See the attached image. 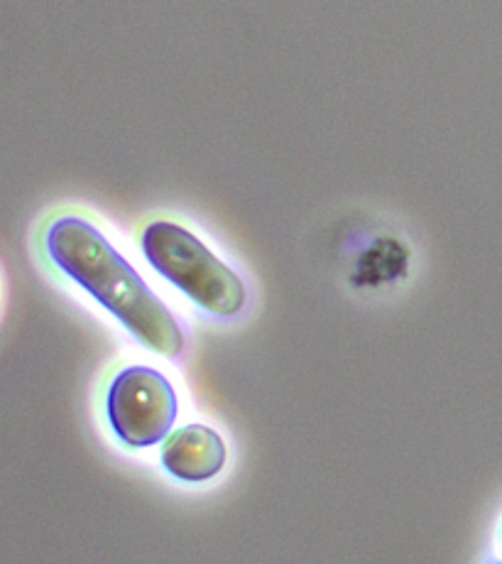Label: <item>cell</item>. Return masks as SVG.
Listing matches in <instances>:
<instances>
[{
  "label": "cell",
  "mask_w": 502,
  "mask_h": 564,
  "mask_svg": "<svg viewBox=\"0 0 502 564\" xmlns=\"http://www.w3.org/2000/svg\"><path fill=\"white\" fill-rule=\"evenodd\" d=\"M47 258L94 295L123 327L165 359L184 351V332L170 307L91 221L76 214L52 219L45 231Z\"/></svg>",
  "instance_id": "obj_1"
},
{
  "label": "cell",
  "mask_w": 502,
  "mask_h": 564,
  "mask_svg": "<svg viewBox=\"0 0 502 564\" xmlns=\"http://www.w3.org/2000/svg\"><path fill=\"white\" fill-rule=\"evenodd\" d=\"M143 253L162 278L204 312L214 317H236L243 312L245 282L184 226L152 221L143 231Z\"/></svg>",
  "instance_id": "obj_2"
},
{
  "label": "cell",
  "mask_w": 502,
  "mask_h": 564,
  "mask_svg": "<svg viewBox=\"0 0 502 564\" xmlns=\"http://www.w3.org/2000/svg\"><path fill=\"white\" fill-rule=\"evenodd\" d=\"M106 412L118 440L145 449L170 435L179 403L172 383L150 366H128L108 386Z\"/></svg>",
  "instance_id": "obj_3"
},
{
  "label": "cell",
  "mask_w": 502,
  "mask_h": 564,
  "mask_svg": "<svg viewBox=\"0 0 502 564\" xmlns=\"http://www.w3.org/2000/svg\"><path fill=\"white\" fill-rule=\"evenodd\" d=\"M162 464L179 481H209L223 469L226 444L211 427L187 425L162 444Z\"/></svg>",
  "instance_id": "obj_4"
}]
</instances>
